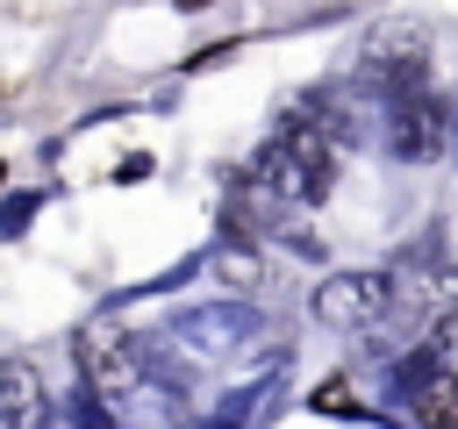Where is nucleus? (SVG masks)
<instances>
[{"label": "nucleus", "instance_id": "1", "mask_svg": "<svg viewBox=\"0 0 458 429\" xmlns=\"http://www.w3.org/2000/svg\"><path fill=\"white\" fill-rule=\"evenodd\" d=\"M329 172H336V150H329L322 129H286L258 157V186L279 193V200H322L329 193Z\"/></svg>", "mask_w": 458, "mask_h": 429}, {"label": "nucleus", "instance_id": "2", "mask_svg": "<svg viewBox=\"0 0 458 429\" xmlns=\"http://www.w3.org/2000/svg\"><path fill=\"white\" fill-rule=\"evenodd\" d=\"M72 350H79L86 393H100V400H129V393H136V336H129L122 315H93V322L72 336Z\"/></svg>", "mask_w": 458, "mask_h": 429}, {"label": "nucleus", "instance_id": "4", "mask_svg": "<svg viewBox=\"0 0 458 429\" xmlns=\"http://www.w3.org/2000/svg\"><path fill=\"white\" fill-rule=\"evenodd\" d=\"M394 300H386V272H336L315 286V315L329 329H358V322H379Z\"/></svg>", "mask_w": 458, "mask_h": 429}, {"label": "nucleus", "instance_id": "5", "mask_svg": "<svg viewBox=\"0 0 458 429\" xmlns=\"http://www.w3.org/2000/svg\"><path fill=\"white\" fill-rule=\"evenodd\" d=\"M394 129H401V150H408V157H437V150H444V107H437L422 86H415V93H401Z\"/></svg>", "mask_w": 458, "mask_h": 429}, {"label": "nucleus", "instance_id": "6", "mask_svg": "<svg viewBox=\"0 0 458 429\" xmlns=\"http://www.w3.org/2000/svg\"><path fill=\"white\" fill-rule=\"evenodd\" d=\"M0 422L7 429H36L43 422V379L29 358H7L0 365Z\"/></svg>", "mask_w": 458, "mask_h": 429}, {"label": "nucleus", "instance_id": "3", "mask_svg": "<svg viewBox=\"0 0 458 429\" xmlns=\"http://www.w3.org/2000/svg\"><path fill=\"white\" fill-rule=\"evenodd\" d=\"M386 300L408 307V315H451L458 307V265L444 250H408L386 272Z\"/></svg>", "mask_w": 458, "mask_h": 429}, {"label": "nucleus", "instance_id": "7", "mask_svg": "<svg viewBox=\"0 0 458 429\" xmlns=\"http://www.w3.org/2000/svg\"><path fill=\"white\" fill-rule=\"evenodd\" d=\"M415 422L422 429H458V372L451 365H429L415 379Z\"/></svg>", "mask_w": 458, "mask_h": 429}, {"label": "nucleus", "instance_id": "8", "mask_svg": "<svg viewBox=\"0 0 458 429\" xmlns=\"http://www.w3.org/2000/svg\"><path fill=\"white\" fill-rule=\"evenodd\" d=\"M179 7H200V0H179Z\"/></svg>", "mask_w": 458, "mask_h": 429}]
</instances>
